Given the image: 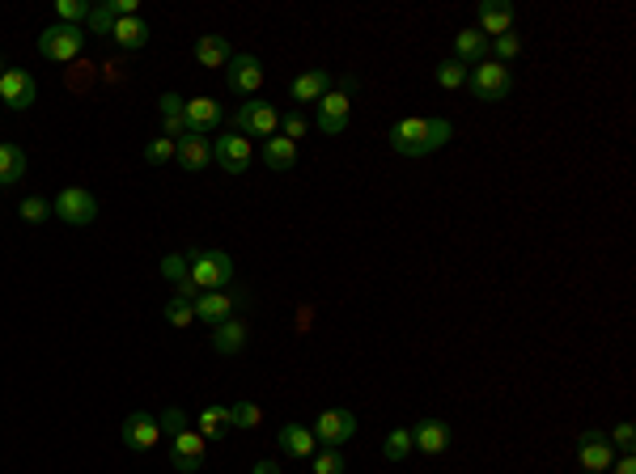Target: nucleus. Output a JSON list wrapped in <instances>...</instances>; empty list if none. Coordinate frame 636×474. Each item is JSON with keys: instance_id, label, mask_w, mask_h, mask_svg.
Instances as JSON below:
<instances>
[{"instance_id": "4be33fe9", "label": "nucleus", "mask_w": 636, "mask_h": 474, "mask_svg": "<svg viewBox=\"0 0 636 474\" xmlns=\"http://www.w3.org/2000/svg\"><path fill=\"white\" fill-rule=\"evenodd\" d=\"M454 59L459 64H483L488 59V38L480 30H459L454 35Z\"/></svg>"}, {"instance_id": "20e7f679", "label": "nucleus", "mask_w": 636, "mask_h": 474, "mask_svg": "<svg viewBox=\"0 0 636 474\" xmlns=\"http://www.w3.org/2000/svg\"><path fill=\"white\" fill-rule=\"evenodd\" d=\"M51 212H56L64 225H94L98 221V199H94V190H85V187H64L51 199Z\"/></svg>"}, {"instance_id": "9b49d317", "label": "nucleus", "mask_w": 636, "mask_h": 474, "mask_svg": "<svg viewBox=\"0 0 636 474\" xmlns=\"http://www.w3.org/2000/svg\"><path fill=\"white\" fill-rule=\"evenodd\" d=\"M611 440L602 437V432H581L577 437V462H581V470L585 474H602V470H611Z\"/></svg>"}, {"instance_id": "39448f33", "label": "nucleus", "mask_w": 636, "mask_h": 474, "mask_svg": "<svg viewBox=\"0 0 636 474\" xmlns=\"http://www.w3.org/2000/svg\"><path fill=\"white\" fill-rule=\"evenodd\" d=\"M81 47H85V30H81V26H64V21H56V26H47V30L39 35V51L47 59H56V64L77 59Z\"/></svg>"}, {"instance_id": "1a4fd4ad", "label": "nucleus", "mask_w": 636, "mask_h": 474, "mask_svg": "<svg viewBox=\"0 0 636 474\" xmlns=\"http://www.w3.org/2000/svg\"><path fill=\"white\" fill-rule=\"evenodd\" d=\"M157 440H161L157 416H149V411H132V416L123 419V445H128V449H136V454H149Z\"/></svg>"}, {"instance_id": "c03bdc74", "label": "nucleus", "mask_w": 636, "mask_h": 474, "mask_svg": "<svg viewBox=\"0 0 636 474\" xmlns=\"http://www.w3.org/2000/svg\"><path fill=\"white\" fill-rule=\"evenodd\" d=\"M251 474H280V466H276V462H259Z\"/></svg>"}, {"instance_id": "cd10ccee", "label": "nucleus", "mask_w": 636, "mask_h": 474, "mask_svg": "<svg viewBox=\"0 0 636 474\" xmlns=\"http://www.w3.org/2000/svg\"><path fill=\"white\" fill-rule=\"evenodd\" d=\"M26 174V152L18 144H0V187H13Z\"/></svg>"}, {"instance_id": "a19ab883", "label": "nucleus", "mask_w": 636, "mask_h": 474, "mask_svg": "<svg viewBox=\"0 0 636 474\" xmlns=\"http://www.w3.org/2000/svg\"><path fill=\"white\" fill-rule=\"evenodd\" d=\"M607 440H611V449H624V454H632V449H636V428L628 423V419H624V423H619V428H616V432H611Z\"/></svg>"}, {"instance_id": "9d476101", "label": "nucleus", "mask_w": 636, "mask_h": 474, "mask_svg": "<svg viewBox=\"0 0 636 474\" xmlns=\"http://www.w3.org/2000/svg\"><path fill=\"white\" fill-rule=\"evenodd\" d=\"M212 161L221 166L225 174H242L247 166H251V140L247 136H221L216 144H212Z\"/></svg>"}, {"instance_id": "aec40b11", "label": "nucleus", "mask_w": 636, "mask_h": 474, "mask_svg": "<svg viewBox=\"0 0 636 474\" xmlns=\"http://www.w3.org/2000/svg\"><path fill=\"white\" fill-rule=\"evenodd\" d=\"M280 449L289 457H302V462H306V457L318 454V440H314V432H310L306 423H285V428H280Z\"/></svg>"}, {"instance_id": "4468645a", "label": "nucleus", "mask_w": 636, "mask_h": 474, "mask_svg": "<svg viewBox=\"0 0 636 474\" xmlns=\"http://www.w3.org/2000/svg\"><path fill=\"white\" fill-rule=\"evenodd\" d=\"M170 445H174V470H183V474L204 470V437H200V432L187 428V432H178Z\"/></svg>"}, {"instance_id": "f03ea898", "label": "nucleus", "mask_w": 636, "mask_h": 474, "mask_svg": "<svg viewBox=\"0 0 636 474\" xmlns=\"http://www.w3.org/2000/svg\"><path fill=\"white\" fill-rule=\"evenodd\" d=\"M187 267H192V284L200 288V292H221V288L233 280V259L225 254V250H200L195 246Z\"/></svg>"}, {"instance_id": "473e14b6", "label": "nucleus", "mask_w": 636, "mask_h": 474, "mask_svg": "<svg viewBox=\"0 0 636 474\" xmlns=\"http://www.w3.org/2000/svg\"><path fill=\"white\" fill-rule=\"evenodd\" d=\"M166 322H170L174 330H187V326L195 322V309H192V301H187V297H174V301L166 305Z\"/></svg>"}, {"instance_id": "f704fd0d", "label": "nucleus", "mask_w": 636, "mask_h": 474, "mask_svg": "<svg viewBox=\"0 0 636 474\" xmlns=\"http://www.w3.org/2000/svg\"><path fill=\"white\" fill-rule=\"evenodd\" d=\"M263 423V411L255 407V402H238L230 407V428H259Z\"/></svg>"}, {"instance_id": "4c0bfd02", "label": "nucleus", "mask_w": 636, "mask_h": 474, "mask_svg": "<svg viewBox=\"0 0 636 474\" xmlns=\"http://www.w3.org/2000/svg\"><path fill=\"white\" fill-rule=\"evenodd\" d=\"M170 157H174V140H170V136H157V140H149V144H145V161H149V166H166Z\"/></svg>"}, {"instance_id": "37998d69", "label": "nucleus", "mask_w": 636, "mask_h": 474, "mask_svg": "<svg viewBox=\"0 0 636 474\" xmlns=\"http://www.w3.org/2000/svg\"><path fill=\"white\" fill-rule=\"evenodd\" d=\"M616 474H636V457H632V454L619 457V462H616Z\"/></svg>"}, {"instance_id": "bb28decb", "label": "nucleus", "mask_w": 636, "mask_h": 474, "mask_svg": "<svg viewBox=\"0 0 636 474\" xmlns=\"http://www.w3.org/2000/svg\"><path fill=\"white\" fill-rule=\"evenodd\" d=\"M195 59H200L204 68H221V64H230V43L221 35H204L195 43Z\"/></svg>"}, {"instance_id": "5701e85b", "label": "nucleus", "mask_w": 636, "mask_h": 474, "mask_svg": "<svg viewBox=\"0 0 636 474\" xmlns=\"http://www.w3.org/2000/svg\"><path fill=\"white\" fill-rule=\"evenodd\" d=\"M212 347H216L221 356H233V352H242V347H247V326L233 322V318H225V322L212 330Z\"/></svg>"}, {"instance_id": "72a5a7b5", "label": "nucleus", "mask_w": 636, "mask_h": 474, "mask_svg": "<svg viewBox=\"0 0 636 474\" xmlns=\"http://www.w3.org/2000/svg\"><path fill=\"white\" fill-rule=\"evenodd\" d=\"M90 0H56V13L64 26H77V21H90Z\"/></svg>"}, {"instance_id": "a18cd8bd", "label": "nucleus", "mask_w": 636, "mask_h": 474, "mask_svg": "<svg viewBox=\"0 0 636 474\" xmlns=\"http://www.w3.org/2000/svg\"><path fill=\"white\" fill-rule=\"evenodd\" d=\"M0 68H4V59H0Z\"/></svg>"}, {"instance_id": "2eb2a0df", "label": "nucleus", "mask_w": 636, "mask_h": 474, "mask_svg": "<svg viewBox=\"0 0 636 474\" xmlns=\"http://www.w3.org/2000/svg\"><path fill=\"white\" fill-rule=\"evenodd\" d=\"M412 449H420V454L437 457L450 449V428H445L442 419H420L416 428H412Z\"/></svg>"}, {"instance_id": "0eeeda50", "label": "nucleus", "mask_w": 636, "mask_h": 474, "mask_svg": "<svg viewBox=\"0 0 636 474\" xmlns=\"http://www.w3.org/2000/svg\"><path fill=\"white\" fill-rule=\"evenodd\" d=\"M35 97H39V85H35V76L26 73V68H4V73H0V102H4L9 111L35 106Z\"/></svg>"}, {"instance_id": "412c9836", "label": "nucleus", "mask_w": 636, "mask_h": 474, "mask_svg": "<svg viewBox=\"0 0 636 474\" xmlns=\"http://www.w3.org/2000/svg\"><path fill=\"white\" fill-rule=\"evenodd\" d=\"M157 111H161V128H166V136H187V97L161 94L157 97Z\"/></svg>"}, {"instance_id": "a211bd4d", "label": "nucleus", "mask_w": 636, "mask_h": 474, "mask_svg": "<svg viewBox=\"0 0 636 474\" xmlns=\"http://www.w3.org/2000/svg\"><path fill=\"white\" fill-rule=\"evenodd\" d=\"M192 309H195V318H200V322L221 326L233 314V297L230 292H200V297L192 301Z\"/></svg>"}, {"instance_id": "e433bc0d", "label": "nucleus", "mask_w": 636, "mask_h": 474, "mask_svg": "<svg viewBox=\"0 0 636 474\" xmlns=\"http://www.w3.org/2000/svg\"><path fill=\"white\" fill-rule=\"evenodd\" d=\"M310 466H314V474H344V457H340V449H318L310 457Z\"/></svg>"}, {"instance_id": "423d86ee", "label": "nucleus", "mask_w": 636, "mask_h": 474, "mask_svg": "<svg viewBox=\"0 0 636 474\" xmlns=\"http://www.w3.org/2000/svg\"><path fill=\"white\" fill-rule=\"evenodd\" d=\"M310 432H314V440H318L323 449H340L344 440H352L357 419H352V411H344V407H340V411L331 407V411H323V416L314 419V428H310Z\"/></svg>"}, {"instance_id": "f257e3e1", "label": "nucleus", "mask_w": 636, "mask_h": 474, "mask_svg": "<svg viewBox=\"0 0 636 474\" xmlns=\"http://www.w3.org/2000/svg\"><path fill=\"white\" fill-rule=\"evenodd\" d=\"M450 119H420V114H407L399 123H390V149L404 152V157H428L442 144H450Z\"/></svg>"}, {"instance_id": "c85d7f7f", "label": "nucleus", "mask_w": 636, "mask_h": 474, "mask_svg": "<svg viewBox=\"0 0 636 474\" xmlns=\"http://www.w3.org/2000/svg\"><path fill=\"white\" fill-rule=\"evenodd\" d=\"M221 432H230V407H204L200 411V437L212 440Z\"/></svg>"}, {"instance_id": "a878e982", "label": "nucleus", "mask_w": 636, "mask_h": 474, "mask_svg": "<svg viewBox=\"0 0 636 474\" xmlns=\"http://www.w3.org/2000/svg\"><path fill=\"white\" fill-rule=\"evenodd\" d=\"M111 35H115V43L123 47V51H140V47L149 43V26H145L140 18H119Z\"/></svg>"}, {"instance_id": "c756f323", "label": "nucleus", "mask_w": 636, "mask_h": 474, "mask_svg": "<svg viewBox=\"0 0 636 474\" xmlns=\"http://www.w3.org/2000/svg\"><path fill=\"white\" fill-rule=\"evenodd\" d=\"M407 454H412V428H395L382 445V457L386 462H404Z\"/></svg>"}, {"instance_id": "dca6fc26", "label": "nucleus", "mask_w": 636, "mask_h": 474, "mask_svg": "<svg viewBox=\"0 0 636 474\" xmlns=\"http://www.w3.org/2000/svg\"><path fill=\"white\" fill-rule=\"evenodd\" d=\"M216 123H221V102H212V97H192L187 102V136L208 140Z\"/></svg>"}, {"instance_id": "7ed1b4c3", "label": "nucleus", "mask_w": 636, "mask_h": 474, "mask_svg": "<svg viewBox=\"0 0 636 474\" xmlns=\"http://www.w3.org/2000/svg\"><path fill=\"white\" fill-rule=\"evenodd\" d=\"M467 85H471V94L480 102H501L514 89V73L505 64H497V59H483V64H475V73H467Z\"/></svg>"}, {"instance_id": "6e6552de", "label": "nucleus", "mask_w": 636, "mask_h": 474, "mask_svg": "<svg viewBox=\"0 0 636 474\" xmlns=\"http://www.w3.org/2000/svg\"><path fill=\"white\" fill-rule=\"evenodd\" d=\"M280 128V111L271 102H242L238 106V119H233V132L247 136H276Z\"/></svg>"}, {"instance_id": "c9c22d12", "label": "nucleus", "mask_w": 636, "mask_h": 474, "mask_svg": "<svg viewBox=\"0 0 636 474\" xmlns=\"http://www.w3.org/2000/svg\"><path fill=\"white\" fill-rule=\"evenodd\" d=\"M21 221H30V225H43L47 216H51V199H43V195H30V199H21Z\"/></svg>"}, {"instance_id": "b1692460", "label": "nucleus", "mask_w": 636, "mask_h": 474, "mask_svg": "<svg viewBox=\"0 0 636 474\" xmlns=\"http://www.w3.org/2000/svg\"><path fill=\"white\" fill-rule=\"evenodd\" d=\"M263 161H268V170H293V166H297V144L285 140V136H268Z\"/></svg>"}, {"instance_id": "ddd939ff", "label": "nucleus", "mask_w": 636, "mask_h": 474, "mask_svg": "<svg viewBox=\"0 0 636 474\" xmlns=\"http://www.w3.org/2000/svg\"><path fill=\"white\" fill-rule=\"evenodd\" d=\"M348 106H352V102H348L344 89H340V94L327 89V94L318 97V128H323L327 136H344L348 132Z\"/></svg>"}, {"instance_id": "79ce46f5", "label": "nucleus", "mask_w": 636, "mask_h": 474, "mask_svg": "<svg viewBox=\"0 0 636 474\" xmlns=\"http://www.w3.org/2000/svg\"><path fill=\"white\" fill-rule=\"evenodd\" d=\"M280 128H285V140H293V144H297V136H306V119L293 111V114H285V119H280Z\"/></svg>"}, {"instance_id": "f3484780", "label": "nucleus", "mask_w": 636, "mask_h": 474, "mask_svg": "<svg viewBox=\"0 0 636 474\" xmlns=\"http://www.w3.org/2000/svg\"><path fill=\"white\" fill-rule=\"evenodd\" d=\"M514 30V4L509 0H483L480 4V35H509Z\"/></svg>"}, {"instance_id": "f8f14e48", "label": "nucleus", "mask_w": 636, "mask_h": 474, "mask_svg": "<svg viewBox=\"0 0 636 474\" xmlns=\"http://www.w3.org/2000/svg\"><path fill=\"white\" fill-rule=\"evenodd\" d=\"M233 94L242 97H255L259 94V85H263V64L255 56H230V73H225Z\"/></svg>"}, {"instance_id": "393cba45", "label": "nucleus", "mask_w": 636, "mask_h": 474, "mask_svg": "<svg viewBox=\"0 0 636 474\" xmlns=\"http://www.w3.org/2000/svg\"><path fill=\"white\" fill-rule=\"evenodd\" d=\"M327 89H331V73H323V68L302 73L297 81H293V97H297V102H318Z\"/></svg>"}, {"instance_id": "6ab92c4d", "label": "nucleus", "mask_w": 636, "mask_h": 474, "mask_svg": "<svg viewBox=\"0 0 636 474\" xmlns=\"http://www.w3.org/2000/svg\"><path fill=\"white\" fill-rule=\"evenodd\" d=\"M174 157H178V166L183 170H204L212 161V144L204 136H183V140H174Z\"/></svg>"}, {"instance_id": "58836bf2", "label": "nucleus", "mask_w": 636, "mask_h": 474, "mask_svg": "<svg viewBox=\"0 0 636 474\" xmlns=\"http://www.w3.org/2000/svg\"><path fill=\"white\" fill-rule=\"evenodd\" d=\"M115 9H111V4H94V9H90V30H94V35H111V30H115Z\"/></svg>"}, {"instance_id": "7c9ffc66", "label": "nucleus", "mask_w": 636, "mask_h": 474, "mask_svg": "<svg viewBox=\"0 0 636 474\" xmlns=\"http://www.w3.org/2000/svg\"><path fill=\"white\" fill-rule=\"evenodd\" d=\"M437 85H442V89H463L467 64H459V59H442V64H437Z\"/></svg>"}, {"instance_id": "2f4dec72", "label": "nucleus", "mask_w": 636, "mask_h": 474, "mask_svg": "<svg viewBox=\"0 0 636 474\" xmlns=\"http://www.w3.org/2000/svg\"><path fill=\"white\" fill-rule=\"evenodd\" d=\"M488 51H497V64H505V68H509V64L518 59V51H522V38L509 30V35L492 38V43H488Z\"/></svg>"}, {"instance_id": "ea45409f", "label": "nucleus", "mask_w": 636, "mask_h": 474, "mask_svg": "<svg viewBox=\"0 0 636 474\" xmlns=\"http://www.w3.org/2000/svg\"><path fill=\"white\" fill-rule=\"evenodd\" d=\"M157 428H161V432H170V440H174L178 432H187V416H183L178 407H166V411L157 416Z\"/></svg>"}]
</instances>
